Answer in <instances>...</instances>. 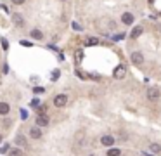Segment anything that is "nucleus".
<instances>
[{"label":"nucleus","instance_id":"f257e3e1","mask_svg":"<svg viewBox=\"0 0 161 156\" xmlns=\"http://www.w3.org/2000/svg\"><path fill=\"white\" fill-rule=\"evenodd\" d=\"M127 75V68L123 66V64H120V66L114 68V71H113V76L116 78V80H121V78Z\"/></svg>","mask_w":161,"mask_h":156},{"label":"nucleus","instance_id":"6ab92c4d","mask_svg":"<svg viewBox=\"0 0 161 156\" xmlns=\"http://www.w3.org/2000/svg\"><path fill=\"white\" fill-rule=\"evenodd\" d=\"M12 4H16V5H23V4H24V0H12Z\"/></svg>","mask_w":161,"mask_h":156},{"label":"nucleus","instance_id":"7ed1b4c3","mask_svg":"<svg viewBox=\"0 0 161 156\" xmlns=\"http://www.w3.org/2000/svg\"><path fill=\"white\" fill-rule=\"evenodd\" d=\"M132 63H133L135 66H140V64L144 63V56H142V52H132Z\"/></svg>","mask_w":161,"mask_h":156},{"label":"nucleus","instance_id":"6e6552de","mask_svg":"<svg viewBox=\"0 0 161 156\" xmlns=\"http://www.w3.org/2000/svg\"><path fill=\"white\" fill-rule=\"evenodd\" d=\"M140 35H142V26H135L130 33V38H139Z\"/></svg>","mask_w":161,"mask_h":156},{"label":"nucleus","instance_id":"dca6fc26","mask_svg":"<svg viewBox=\"0 0 161 156\" xmlns=\"http://www.w3.org/2000/svg\"><path fill=\"white\" fill-rule=\"evenodd\" d=\"M108 154H109V156H120L121 151H120V149H109Z\"/></svg>","mask_w":161,"mask_h":156},{"label":"nucleus","instance_id":"9b49d317","mask_svg":"<svg viewBox=\"0 0 161 156\" xmlns=\"http://www.w3.org/2000/svg\"><path fill=\"white\" fill-rule=\"evenodd\" d=\"M11 111V106L7 102H0V115H7Z\"/></svg>","mask_w":161,"mask_h":156},{"label":"nucleus","instance_id":"9d476101","mask_svg":"<svg viewBox=\"0 0 161 156\" xmlns=\"http://www.w3.org/2000/svg\"><path fill=\"white\" fill-rule=\"evenodd\" d=\"M30 135L33 139H40L42 137V132H40V128H38V127H33V128L30 130Z\"/></svg>","mask_w":161,"mask_h":156},{"label":"nucleus","instance_id":"4468645a","mask_svg":"<svg viewBox=\"0 0 161 156\" xmlns=\"http://www.w3.org/2000/svg\"><path fill=\"white\" fill-rule=\"evenodd\" d=\"M9 156H23V149H19V148L11 149V151H9Z\"/></svg>","mask_w":161,"mask_h":156},{"label":"nucleus","instance_id":"20e7f679","mask_svg":"<svg viewBox=\"0 0 161 156\" xmlns=\"http://www.w3.org/2000/svg\"><path fill=\"white\" fill-rule=\"evenodd\" d=\"M147 99L149 101H158L159 99V90L158 89H149L147 90Z\"/></svg>","mask_w":161,"mask_h":156},{"label":"nucleus","instance_id":"ddd939ff","mask_svg":"<svg viewBox=\"0 0 161 156\" xmlns=\"http://www.w3.org/2000/svg\"><path fill=\"white\" fill-rule=\"evenodd\" d=\"M31 38H37V40H40V38H43V35H42L40 30H31Z\"/></svg>","mask_w":161,"mask_h":156},{"label":"nucleus","instance_id":"f3484780","mask_svg":"<svg viewBox=\"0 0 161 156\" xmlns=\"http://www.w3.org/2000/svg\"><path fill=\"white\" fill-rule=\"evenodd\" d=\"M16 142L21 144V146H26V139H24V137H18V139H16Z\"/></svg>","mask_w":161,"mask_h":156},{"label":"nucleus","instance_id":"f8f14e48","mask_svg":"<svg viewBox=\"0 0 161 156\" xmlns=\"http://www.w3.org/2000/svg\"><path fill=\"white\" fill-rule=\"evenodd\" d=\"M97 44H99V40H97V38H94V37H90V38H87V40H85L87 47H94V45H97Z\"/></svg>","mask_w":161,"mask_h":156},{"label":"nucleus","instance_id":"423d86ee","mask_svg":"<svg viewBox=\"0 0 161 156\" xmlns=\"http://www.w3.org/2000/svg\"><path fill=\"white\" fill-rule=\"evenodd\" d=\"M12 21H14L16 26H23V24H24V19H23V16L18 14V12H16V14H12Z\"/></svg>","mask_w":161,"mask_h":156},{"label":"nucleus","instance_id":"412c9836","mask_svg":"<svg viewBox=\"0 0 161 156\" xmlns=\"http://www.w3.org/2000/svg\"><path fill=\"white\" fill-rule=\"evenodd\" d=\"M0 142H2V135H0Z\"/></svg>","mask_w":161,"mask_h":156},{"label":"nucleus","instance_id":"2eb2a0df","mask_svg":"<svg viewBox=\"0 0 161 156\" xmlns=\"http://www.w3.org/2000/svg\"><path fill=\"white\" fill-rule=\"evenodd\" d=\"M151 151H153L154 154H158V153L161 151V146L159 144H151Z\"/></svg>","mask_w":161,"mask_h":156},{"label":"nucleus","instance_id":"0eeeda50","mask_svg":"<svg viewBox=\"0 0 161 156\" xmlns=\"http://www.w3.org/2000/svg\"><path fill=\"white\" fill-rule=\"evenodd\" d=\"M121 21H123L125 24H132V23H133V14H130V12H125V14L121 16Z\"/></svg>","mask_w":161,"mask_h":156},{"label":"nucleus","instance_id":"1a4fd4ad","mask_svg":"<svg viewBox=\"0 0 161 156\" xmlns=\"http://www.w3.org/2000/svg\"><path fill=\"white\" fill-rule=\"evenodd\" d=\"M101 142L104 146H113L114 144V137H113V135H104V137L101 139Z\"/></svg>","mask_w":161,"mask_h":156},{"label":"nucleus","instance_id":"f03ea898","mask_svg":"<svg viewBox=\"0 0 161 156\" xmlns=\"http://www.w3.org/2000/svg\"><path fill=\"white\" fill-rule=\"evenodd\" d=\"M66 102H68V96H66V94H59V96H56V99H54V106H57V108L66 106Z\"/></svg>","mask_w":161,"mask_h":156},{"label":"nucleus","instance_id":"39448f33","mask_svg":"<svg viewBox=\"0 0 161 156\" xmlns=\"http://www.w3.org/2000/svg\"><path fill=\"white\" fill-rule=\"evenodd\" d=\"M37 125L38 127H47L49 125V118H47L45 115H38L37 116Z\"/></svg>","mask_w":161,"mask_h":156},{"label":"nucleus","instance_id":"a211bd4d","mask_svg":"<svg viewBox=\"0 0 161 156\" xmlns=\"http://www.w3.org/2000/svg\"><path fill=\"white\" fill-rule=\"evenodd\" d=\"M82 57H83L82 50H76V61H82Z\"/></svg>","mask_w":161,"mask_h":156},{"label":"nucleus","instance_id":"aec40b11","mask_svg":"<svg viewBox=\"0 0 161 156\" xmlns=\"http://www.w3.org/2000/svg\"><path fill=\"white\" fill-rule=\"evenodd\" d=\"M73 28H75V30H82V26L76 24V23H73Z\"/></svg>","mask_w":161,"mask_h":156}]
</instances>
